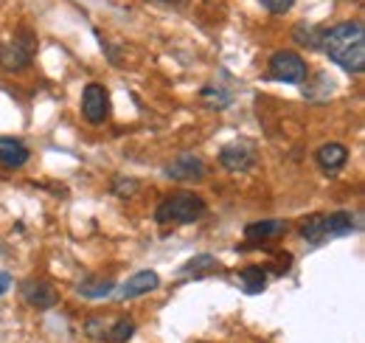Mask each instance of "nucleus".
Here are the masks:
<instances>
[{
    "label": "nucleus",
    "mask_w": 365,
    "mask_h": 343,
    "mask_svg": "<svg viewBox=\"0 0 365 343\" xmlns=\"http://www.w3.org/2000/svg\"><path fill=\"white\" fill-rule=\"evenodd\" d=\"M236 279H239V287H242L247 296H259V293L267 290V267H262V264H247V267H242Z\"/></svg>",
    "instance_id": "obj_12"
},
{
    "label": "nucleus",
    "mask_w": 365,
    "mask_h": 343,
    "mask_svg": "<svg viewBox=\"0 0 365 343\" xmlns=\"http://www.w3.org/2000/svg\"><path fill=\"white\" fill-rule=\"evenodd\" d=\"M301 237H304V242H309V245H320L323 239H329V234H326V214H312L307 217L304 222H301Z\"/></svg>",
    "instance_id": "obj_15"
},
{
    "label": "nucleus",
    "mask_w": 365,
    "mask_h": 343,
    "mask_svg": "<svg viewBox=\"0 0 365 343\" xmlns=\"http://www.w3.org/2000/svg\"><path fill=\"white\" fill-rule=\"evenodd\" d=\"M354 228H357V222H354L351 212H331V214H326V234L329 237H351Z\"/></svg>",
    "instance_id": "obj_14"
},
{
    "label": "nucleus",
    "mask_w": 365,
    "mask_h": 343,
    "mask_svg": "<svg viewBox=\"0 0 365 343\" xmlns=\"http://www.w3.org/2000/svg\"><path fill=\"white\" fill-rule=\"evenodd\" d=\"M267 71H270L275 82H287V85H301L309 76V68H307L304 56L295 54V51H275L270 56Z\"/></svg>",
    "instance_id": "obj_4"
},
{
    "label": "nucleus",
    "mask_w": 365,
    "mask_h": 343,
    "mask_svg": "<svg viewBox=\"0 0 365 343\" xmlns=\"http://www.w3.org/2000/svg\"><path fill=\"white\" fill-rule=\"evenodd\" d=\"M133 335H135V321H133V318H118V321L113 324V329H110L104 338L110 343H127Z\"/></svg>",
    "instance_id": "obj_18"
},
{
    "label": "nucleus",
    "mask_w": 365,
    "mask_h": 343,
    "mask_svg": "<svg viewBox=\"0 0 365 343\" xmlns=\"http://www.w3.org/2000/svg\"><path fill=\"white\" fill-rule=\"evenodd\" d=\"M158 287H160V276H158L155 270H140L133 279H127V284H121L118 296L124 301L138 299V296H146V293H152V290H158Z\"/></svg>",
    "instance_id": "obj_9"
},
{
    "label": "nucleus",
    "mask_w": 365,
    "mask_h": 343,
    "mask_svg": "<svg viewBox=\"0 0 365 343\" xmlns=\"http://www.w3.org/2000/svg\"><path fill=\"white\" fill-rule=\"evenodd\" d=\"M34 54H37V37H34L29 29H23V31L17 34V40L0 45V68L9 71V74L23 71V68L31 65Z\"/></svg>",
    "instance_id": "obj_3"
},
{
    "label": "nucleus",
    "mask_w": 365,
    "mask_h": 343,
    "mask_svg": "<svg viewBox=\"0 0 365 343\" xmlns=\"http://www.w3.org/2000/svg\"><path fill=\"white\" fill-rule=\"evenodd\" d=\"M23 299L29 301L34 309H51L59 301V293H56V287L51 282H46V279H29L23 284Z\"/></svg>",
    "instance_id": "obj_7"
},
{
    "label": "nucleus",
    "mask_w": 365,
    "mask_h": 343,
    "mask_svg": "<svg viewBox=\"0 0 365 343\" xmlns=\"http://www.w3.org/2000/svg\"><path fill=\"white\" fill-rule=\"evenodd\" d=\"M202 214H205V203H202V197H197V194H191V192H178V194L166 197V200L158 206L155 219H158L160 225H166V222L191 225V222L202 219Z\"/></svg>",
    "instance_id": "obj_2"
},
{
    "label": "nucleus",
    "mask_w": 365,
    "mask_h": 343,
    "mask_svg": "<svg viewBox=\"0 0 365 343\" xmlns=\"http://www.w3.org/2000/svg\"><path fill=\"white\" fill-rule=\"evenodd\" d=\"M115 290V282L113 279H88L85 284H79V293L88 296V299H104Z\"/></svg>",
    "instance_id": "obj_17"
},
{
    "label": "nucleus",
    "mask_w": 365,
    "mask_h": 343,
    "mask_svg": "<svg viewBox=\"0 0 365 343\" xmlns=\"http://www.w3.org/2000/svg\"><path fill=\"white\" fill-rule=\"evenodd\" d=\"M295 43L304 45V48H312V51H320V40H323V29L318 26H309V23H298L295 31H292Z\"/></svg>",
    "instance_id": "obj_16"
},
{
    "label": "nucleus",
    "mask_w": 365,
    "mask_h": 343,
    "mask_svg": "<svg viewBox=\"0 0 365 343\" xmlns=\"http://www.w3.org/2000/svg\"><path fill=\"white\" fill-rule=\"evenodd\" d=\"M158 3H172V0H158Z\"/></svg>",
    "instance_id": "obj_23"
},
{
    "label": "nucleus",
    "mask_w": 365,
    "mask_h": 343,
    "mask_svg": "<svg viewBox=\"0 0 365 343\" xmlns=\"http://www.w3.org/2000/svg\"><path fill=\"white\" fill-rule=\"evenodd\" d=\"M9 287H11V276H9L6 270H0V296L9 293Z\"/></svg>",
    "instance_id": "obj_22"
},
{
    "label": "nucleus",
    "mask_w": 365,
    "mask_h": 343,
    "mask_svg": "<svg viewBox=\"0 0 365 343\" xmlns=\"http://www.w3.org/2000/svg\"><path fill=\"white\" fill-rule=\"evenodd\" d=\"M217 267H220V262L211 257V254H200V257H194L191 262L182 264V273L200 276V273H208V270H217Z\"/></svg>",
    "instance_id": "obj_19"
},
{
    "label": "nucleus",
    "mask_w": 365,
    "mask_h": 343,
    "mask_svg": "<svg viewBox=\"0 0 365 343\" xmlns=\"http://www.w3.org/2000/svg\"><path fill=\"white\" fill-rule=\"evenodd\" d=\"M292 3H295V0H262V6H264L267 11H273V14H284V11H289V9H292Z\"/></svg>",
    "instance_id": "obj_21"
},
{
    "label": "nucleus",
    "mask_w": 365,
    "mask_h": 343,
    "mask_svg": "<svg viewBox=\"0 0 365 343\" xmlns=\"http://www.w3.org/2000/svg\"><path fill=\"white\" fill-rule=\"evenodd\" d=\"M110 113V93L104 85H88L82 90V116L91 121V124H104Z\"/></svg>",
    "instance_id": "obj_5"
},
{
    "label": "nucleus",
    "mask_w": 365,
    "mask_h": 343,
    "mask_svg": "<svg viewBox=\"0 0 365 343\" xmlns=\"http://www.w3.org/2000/svg\"><path fill=\"white\" fill-rule=\"evenodd\" d=\"M315 161H318V166L323 172H329V174H334V172H340L346 166V161H349V149L343 146V144H323L318 149V155H315Z\"/></svg>",
    "instance_id": "obj_11"
},
{
    "label": "nucleus",
    "mask_w": 365,
    "mask_h": 343,
    "mask_svg": "<svg viewBox=\"0 0 365 343\" xmlns=\"http://www.w3.org/2000/svg\"><path fill=\"white\" fill-rule=\"evenodd\" d=\"M320 51L340 65L346 74H363L365 71V31L363 23L346 20L331 29H323Z\"/></svg>",
    "instance_id": "obj_1"
},
{
    "label": "nucleus",
    "mask_w": 365,
    "mask_h": 343,
    "mask_svg": "<svg viewBox=\"0 0 365 343\" xmlns=\"http://www.w3.org/2000/svg\"><path fill=\"white\" fill-rule=\"evenodd\" d=\"M220 164L228 172H247L256 164V146L250 141H230L220 152Z\"/></svg>",
    "instance_id": "obj_6"
},
{
    "label": "nucleus",
    "mask_w": 365,
    "mask_h": 343,
    "mask_svg": "<svg viewBox=\"0 0 365 343\" xmlns=\"http://www.w3.org/2000/svg\"><path fill=\"white\" fill-rule=\"evenodd\" d=\"M287 234V222L284 219H259V222H250L245 228V237L247 242H270Z\"/></svg>",
    "instance_id": "obj_10"
},
{
    "label": "nucleus",
    "mask_w": 365,
    "mask_h": 343,
    "mask_svg": "<svg viewBox=\"0 0 365 343\" xmlns=\"http://www.w3.org/2000/svg\"><path fill=\"white\" fill-rule=\"evenodd\" d=\"M166 177L180 180V183H194V180H202V177H205V166H202V161L194 158V155H180V158H175V161L166 166Z\"/></svg>",
    "instance_id": "obj_8"
},
{
    "label": "nucleus",
    "mask_w": 365,
    "mask_h": 343,
    "mask_svg": "<svg viewBox=\"0 0 365 343\" xmlns=\"http://www.w3.org/2000/svg\"><path fill=\"white\" fill-rule=\"evenodd\" d=\"M138 189V180H133V177H118L115 183H113V192L118 194V197H133Z\"/></svg>",
    "instance_id": "obj_20"
},
{
    "label": "nucleus",
    "mask_w": 365,
    "mask_h": 343,
    "mask_svg": "<svg viewBox=\"0 0 365 343\" xmlns=\"http://www.w3.org/2000/svg\"><path fill=\"white\" fill-rule=\"evenodd\" d=\"M26 161H29V149L20 141H11V138L0 141V166L20 169V166H26Z\"/></svg>",
    "instance_id": "obj_13"
}]
</instances>
